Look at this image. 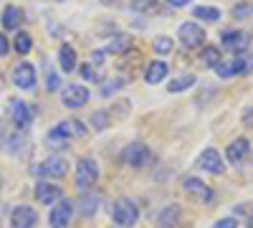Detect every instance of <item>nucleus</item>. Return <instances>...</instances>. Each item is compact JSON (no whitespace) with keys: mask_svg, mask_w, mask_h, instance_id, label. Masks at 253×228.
<instances>
[{"mask_svg":"<svg viewBox=\"0 0 253 228\" xmlns=\"http://www.w3.org/2000/svg\"><path fill=\"white\" fill-rule=\"evenodd\" d=\"M112 221L122 228H132L137 221H139V208H137V203L129 200V198H122L114 203V208H112Z\"/></svg>","mask_w":253,"mask_h":228,"instance_id":"1","label":"nucleus"},{"mask_svg":"<svg viewBox=\"0 0 253 228\" xmlns=\"http://www.w3.org/2000/svg\"><path fill=\"white\" fill-rule=\"evenodd\" d=\"M122 160L129 165V168L142 170V168H147V165L152 162V152H150V147H147V144H142V142H132V144H126V147H124Z\"/></svg>","mask_w":253,"mask_h":228,"instance_id":"2","label":"nucleus"},{"mask_svg":"<svg viewBox=\"0 0 253 228\" xmlns=\"http://www.w3.org/2000/svg\"><path fill=\"white\" fill-rule=\"evenodd\" d=\"M99 180V165L94 162V157H81L76 165V185L81 190L94 188Z\"/></svg>","mask_w":253,"mask_h":228,"instance_id":"3","label":"nucleus"},{"mask_svg":"<svg viewBox=\"0 0 253 228\" xmlns=\"http://www.w3.org/2000/svg\"><path fill=\"white\" fill-rule=\"evenodd\" d=\"M61 99H63V104H66L69 109H81L89 101V89L81 87V84H71V87L63 89Z\"/></svg>","mask_w":253,"mask_h":228,"instance_id":"4","label":"nucleus"},{"mask_svg":"<svg viewBox=\"0 0 253 228\" xmlns=\"http://www.w3.org/2000/svg\"><path fill=\"white\" fill-rule=\"evenodd\" d=\"M177 33H180L182 46H187V48H198L205 44V31L198 23H182Z\"/></svg>","mask_w":253,"mask_h":228,"instance_id":"5","label":"nucleus"},{"mask_svg":"<svg viewBox=\"0 0 253 228\" xmlns=\"http://www.w3.org/2000/svg\"><path fill=\"white\" fill-rule=\"evenodd\" d=\"M8 109H10V119H13V124H15L18 130H26L28 124H31L33 114H31V107L26 104L23 99H10Z\"/></svg>","mask_w":253,"mask_h":228,"instance_id":"6","label":"nucleus"},{"mask_svg":"<svg viewBox=\"0 0 253 228\" xmlns=\"http://www.w3.org/2000/svg\"><path fill=\"white\" fill-rule=\"evenodd\" d=\"M36 173L41 178H63L69 173V160H63V157H48L43 165H38Z\"/></svg>","mask_w":253,"mask_h":228,"instance_id":"7","label":"nucleus"},{"mask_svg":"<svg viewBox=\"0 0 253 228\" xmlns=\"http://www.w3.org/2000/svg\"><path fill=\"white\" fill-rule=\"evenodd\" d=\"M36 69L28 64V61H20V64L13 69V81H15V87L20 89H33L36 87Z\"/></svg>","mask_w":253,"mask_h":228,"instance_id":"8","label":"nucleus"},{"mask_svg":"<svg viewBox=\"0 0 253 228\" xmlns=\"http://www.w3.org/2000/svg\"><path fill=\"white\" fill-rule=\"evenodd\" d=\"M253 69V56H238L236 61H230V64H220L215 66V71H218V76H223V79H228V76H233V74H241V71H251Z\"/></svg>","mask_w":253,"mask_h":228,"instance_id":"9","label":"nucleus"},{"mask_svg":"<svg viewBox=\"0 0 253 228\" xmlns=\"http://www.w3.org/2000/svg\"><path fill=\"white\" fill-rule=\"evenodd\" d=\"M182 188L193 195V198L203 200V203H213V198H215V193L210 190L203 180H198V178H185V180H182Z\"/></svg>","mask_w":253,"mask_h":228,"instance_id":"10","label":"nucleus"},{"mask_svg":"<svg viewBox=\"0 0 253 228\" xmlns=\"http://www.w3.org/2000/svg\"><path fill=\"white\" fill-rule=\"evenodd\" d=\"M51 132L58 135V137H63V139H71V137H86L89 130H86V124H81L79 119H66V122L56 124Z\"/></svg>","mask_w":253,"mask_h":228,"instance_id":"11","label":"nucleus"},{"mask_svg":"<svg viewBox=\"0 0 253 228\" xmlns=\"http://www.w3.org/2000/svg\"><path fill=\"white\" fill-rule=\"evenodd\" d=\"M13 228H36L38 223V213L31 208V205H18V208H13Z\"/></svg>","mask_w":253,"mask_h":228,"instance_id":"12","label":"nucleus"},{"mask_svg":"<svg viewBox=\"0 0 253 228\" xmlns=\"http://www.w3.org/2000/svg\"><path fill=\"white\" fill-rule=\"evenodd\" d=\"M48 221H51V228H69V223H71V203L61 198V200L53 205Z\"/></svg>","mask_w":253,"mask_h":228,"instance_id":"13","label":"nucleus"},{"mask_svg":"<svg viewBox=\"0 0 253 228\" xmlns=\"http://www.w3.org/2000/svg\"><path fill=\"white\" fill-rule=\"evenodd\" d=\"M198 165L203 170H208V173H213V175H220L223 170H225V165H223V157H220V152L218 150H203V155H200V160H198Z\"/></svg>","mask_w":253,"mask_h":228,"instance_id":"14","label":"nucleus"},{"mask_svg":"<svg viewBox=\"0 0 253 228\" xmlns=\"http://www.w3.org/2000/svg\"><path fill=\"white\" fill-rule=\"evenodd\" d=\"M220 41H223V48L236 51V53H241V51H246V48L251 46V38H248L246 33H238V31H228V33H223Z\"/></svg>","mask_w":253,"mask_h":228,"instance_id":"15","label":"nucleus"},{"mask_svg":"<svg viewBox=\"0 0 253 228\" xmlns=\"http://www.w3.org/2000/svg\"><path fill=\"white\" fill-rule=\"evenodd\" d=\"M36 198L43 203V205H53V203H58L63 195H61V188H56V185H51V182H38V185H36Z\"/></svg>","mask_w":253,"mask_h":228,"instance_id":"16","label":"nucleus"},{"mask_svg":"<svg viewBox=\"0 0 253 228\" xmlns=\"http://www.w3.org/2000/svg\"><path fill=\"white\" fill-rule=\"evenodd\" d=\"M251 152V142L246 139V137H238V139H233L228 144V152H225V157L230 160V162H241V160H246V155Z\"/></svg>","mask_w":253,"mask_h":228,"instance_id":"17","label":"nucleus"},{"mask_svg":"<svg viewBox=\"0 0 253 228\" xmlns=\"http://www.w3.org/2000/svg\"><path fill=\"white\" fill-rule=\"evenodd\" d=\"M58 66H61V71H66V74L76 69V51L69 44H63L58 48Z\"/></svg>","mask_w":253,"mask_h":228,"instance_id":"18","label":"nucleus"},{"mask_svg":"<svg viewBox=\"0 0 253 228\" xmlns=\"http://www.w3.org/2000/svg\"><path fill=\"white\" fill-rule=\"evenodd\" d=\"M165 76H167V64L165 61H152L150 69H147V74H144L147 84H160Z\"/></svg>","mask_w":253,"mask_h":228,"instance_id":"19","label":"nucleus"},{"mask_svg":"<svg viewBox=\"0 0 253 228\" xmlns=\"http://www.w3.org/2000/svg\"><path fill=\"white\" fill-rule=\"evenodd\" d=\"M20 20H23V13H20L15 5H8V8L3 10V26H5L8 31H15V28L20 26Z\"/></svg>","mask_w":253,"mask_h":228,"instance_id":"20","label":"nucleus"},{"mask_svg":"<svg viewBox=\"0 0 253 228\" xmlns=\"http://www.w3.org/2000/svg\"><path fill=\"white\" fill-rule=\"evenodd\" d=\"M195 84V76L193 74H185V76H177V79H172L170 84H167V91L170 94H177V91H187L190 87Z\"/></svg>","mask_w":253,"mask_h":228,"instance_id":"21","label":"nucleus"},{"mask_svg":"<svg viewBox=\"0 0 253 228\" xmlns=\"http://www.w3.org/2000/svg\"><path fill=\"white\" fill-rule=\"evenodd\" d=\"M132 10L134 13H142V15H155L162 8H160L157 0H132Z\"/></svg>","mask_w":253,"mask_h":228,"instance_id":"22","label":"nucleus"},{"mask_svg":"<svg viewBox=\"0 0 253 228\" xmlns=\"http://www.w3.org/2000/svg\"><path fill=\"white\" fill-rule=\"evenodd\" d=\"M31 48H33V38H31V33L20 31V33L15 36V51H18L20 56H26Z\"/></svg>","mask_w":253,"mask_h":228,"instance_id":"23","label":"nucleus"},{"mask_svg":"<svg viewBox=\"0 0 253 228\" xmlns=\"http://www.w3.org/2000/svg\"><path fill=\"white\" fill-rule=\"evenodd\" d=\"M99 208V198L96 195H86V198H81V203H79V211H81V216H94V211Z\"/></svg>","mask_w":253,"mask_h":228,"instance_id":"24","label":"nucleus"},{"mask_svg":"<svg viewBox=\"0 0 253 228\" xmlns=\"http://www.w3.org/2000/svg\"><path fill=\"white\" fill-rule=\"evenodd\" d=\"M200 58H203L205 66H213V69H215V66L220 64V51L213 48V46H208V48H203V56H200Z\"/></svg>","mask_w":253,"mask_h":228,"instance_id":"25","label":"nucleus"},{"mask_svg":"<svg viewBox=\"0 0 253 228\" xmlns=\"http://www.w3.org/2000/svg\"><path fill=\"white\" fill-rule=\"evenodd\" d=\"M193 15L195 18H203V20H218L220 18V10L218 8H210V5H198L193 10Z\"/></svg>","mask_w":253,"mask_h":228,"instance_id":"26","label":"nucleus"},{"mask_svg":"<svg viewBox=\"0 0 253 228\" xmlns=\"http://www.w3.org/2000/svg\"><path fill=\"white\" fill-rule=\"evenodd\" d=\"M126 48H129V38H126V36H117L112 44H109L107 53H109V51H112V53H124Z\"/></svg>","mask_w":253,"mask_h":228,"instance_id":"27","label":"nucleus"},{"mask_svg":"<svg viewBox=\"0 0 253 228\" xmlns=\"http://www.w3.org/2000/svg\"><path fill=\"white\" fill-rule=\"evenodd\" d=\"M152 48H155L157 53L165 56V53H170V51H172V41L167 38V36H157V38H155V44H152Z\"/></svg>","mask_w":253,"mask_h":228,"instance_id":"28","label":"nucleus"},{"mask_svg":"<svg viewBox=\"0 0 253 228\" xmlns=\"http://www.w3.org/2000/svg\"><path fill=\"white\" fill-rule=\"evenodd\" d=\"M91 124L96 130H107L109 127V112H94L91 114Z\"/></svg>","mask_w":253,"mask_h":228,"instance_id":"29","label":"nucleus"},{"mask_svg":"<svg viewBox=\"0 0 253 228\" xmlns=\"http://www.w3.org/2000/svg\"><path fill=\"white\" fill-rule=\"evenodd\" d=\"M177 208H165L162 213H160V223H165V226H172V223H177L175 218H177Z\"/></svg>","mask_w":253,"mask_h":228,"instance_id":"30","label":"nucleus"},{"mask_svg":"<svg viewBox=\"0 0 253 228\" xmlns=\"http://www.w3.org/2000/svg\"><path fill=\"white\" fill-rule=\"evenodd\" d=\"M251 13H253V5L251 3H241V5L233 8V15L236 18H243V15H251Z\"/></svg>","mask_w":253,"mask_h":228,"instance_id":"31","label":"nucleus"},{"mask_svg":"<svg viewBox=\"0 0 253 228\" xmlns=\"http://www.w3.org/2000/svg\"><path fill=\"white\" fill-rule=\"evenodd\" d=\"M213 228H238V221H236V218H223V221H218Z\"/></svg>","mask_w":253,"mask_h":228,"instance_id":"32","label":"nucleus"},{"mask_svg":"<svg viewBox=\"0 0 253 228\" xmlns=\"http://www.w3.org/2000/svg\"><path fill=\"white\" fill-rule=\"evenodd\" d=\"M122 84H124V81H122V79H117V81H109V84H107V87H101V94H112V91H114L117 87H122Z\"/></svg>","mask_w":253,"mask_h":228,"instance_id":"33","label":"nucleus"},{"mask_svg":"<svg viewBox=\"0 0 253 228\" xmlns=\"http://www.w3.org/2000/svg\"><path fill=\"white\" fill-rule=\"evenodd\" d=\"M81 74H84V76H86L89 81H101V79L96 76V71H94L91 66H81Z\"/></svg>","mask_w":253,"mask_h":228,"instance_id":"34","label":"nucleus"},{"mask_svg":"<svg viewBox=\"0 0 253 228\" xmlns=\"http://www.w3.org/2000/svg\"><path fill=\"white\" fill-rule=\"evenodd\" d=\"M104 58H107V51H94L91 53V64H104Z\"/></svg>","mask_w":253,"mask_h":228,"instance_id":"35","label":"nucleus"},{"mask_svg":"<svg viewBox=\"0 0 253 228\" xmlns=\"http://www.w3.org/2000/svg\"><path fill=\"white\" fill-rule=\"evenodd\" d=\"M8 51H10V44H8V38L0 33V56H5Z\"/></svg>","mask_w":253,"mask_h":228,"instance_id":"36","label":"nucleus"},{"mask_svg":"<svg viewBox=\"0 0 253 228\" xmlns=\"http://www.w3.org/2000/svg\"><path fill=\"white\" fill-rule=\"evenodd\" d=\"M167 5H172V8H185V5H190V0H167Z\"/></svg>","mask_w":253,"mask_h":228,"instance_id":"37","label":"nucleus"},{"mask_svg":"<svg viewBox=\"0 0 253 228\" xmlns=\"http://www.w3.org/2000/svg\"><path fill=\"white\" fill-rule=\"evenodd\" d=\"M0 81H3V74H0ZM0 87H3V84H0Z\"/></svg>","mask_w":253,"mask_h":228,"instance_id":"38","label":"nucleus"},{"mask_svg":"<svg viewBox=\"0 0 253 228\" xmlns=\"http://www.w3.org/2000/svg\"><path fill=\"white\" fill-rule=\"evenodd\" d=\"M0 185H3V175H0Z\"/></svg>","mask_w":253,"mask_h":228,"instance_id":"39","label":"nucleus"}]
</instances>
